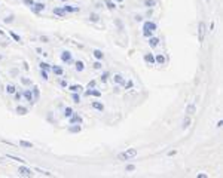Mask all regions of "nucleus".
Instances as JSON below:
<instances>
[{"label":"nucleus","mask_w":223,"mask_h":178,"mask_svg":"<svg viewBox=\"0 0 223 178\" xmlns=\"http://www.w3.org/2000/svg\"><path fill=\"white\" fill-rule=\"evenodd\" d=\"M137 154H138V150L137 149H128V150H125L124 153L118 154V159L119 160H129V159L135 157Z\"/></svg>","instance_id":"nucleus-1"},{"label":"nucleus","mask_w":223,"mask_h":178,"mask_svg":"<svg viewBox=\"0 0 223 178\" xmlns=\"http://www.w3.org/2000/svg\"><path fill=\"white\" fill-rule=\"evenodd\" d=\"M205 31H207V28H205V22L204 21H201L198 24V40L202 43L204 42V37H205Z\"/></svg>","instance_id":"nucleus-2"},{"label":"nucleus","mask_w":223,"mask_h":178,"mask_svg":"<svg viewBox=\"0 0 223 178\" xmlns=\"http://www.w3.org/2000/svg\"><path fill=\"white\" fill-rule=\"evenodd\" d=\"M61 61L66 62V64H71V62H73L71 54L69 52V50H62V52H61Z\"/></svg>","instance_id":"nucleus-3"},{"label":"nucleus","mask_w":223,"mask_h":178,"mask_svg":"<svg viewBox=\"0 0 223 178\" xmlns=\"http://www.w3.org/2000/svg\"><path fill=\"white\" fill-rule=\"evenodd\" d=\"M156 30V24L152 21H146L143 24V31H155Z\"/></svg>","instance_id":"nucleus-4"},{"label":"nucleus","mask_w":223,"mask_h":178,"mask_svg":"<svg viewBox=\"0 0 223 178\" xmlns=\"http://www.w3.org/2000/svg\"><path fill=\"white\" fill-rule=\"evenodd\" d=\"M67 131L70 134H79L82 131V126H80V123H71V126H69Z\"/></svg>","instance_id":"nucleus-5"},{"label":"nucleus","mask_w":223,"mask_h":178,"mask_svg":"<svg viewBox=\"0 0 223 178\" xmlns=\"http://www.w3.org/2000/svg\"><path fill=\"white\" fill-rule=\"evenodd\" d=\"M18 172H20V175H24V177H31V169L25 168V166H20Z\"/></svg>","instance_id":"nucleus-6"},{"label":"nucleus","mask_w":223,"mask_h":178,"mask_svg":"<svg viewBox=\"0 0 223 178\" xmlns=\"http://www.w3.org/2000/svg\"><path fill=\"white\" fill-rule=\"evenodd\" d=\"M85 95H86V96L92 95V96H97V98H100V96H101V92H100V91H97V89H94V88H92V89H88V91L85 92Z\"/></svg>","instance_id":"nucleus-7"},{"label":"nucleus","mask_w":223,"mask_h":178,"mask_svg":"<svg viewBox=\"0 0 223 178\" xmlns=\"http://www.w3.org/2000/svg\"><path fill=\"white\" fill-rule=\"evenodd\" d=\"M186 113H187L189 116L195 114V113H196V105H195V104H187V105H186Z\"/></svg>","instance_id":"nucleus-8"},{"label":"nucleus","mask_w":223,"mask_h":178,"mask_svg":"<svg viewBox=\"0 0 223 178\" xmlns=\"http://www.w3.org/2000/svg\"><path fill=\"white\" fill-rule=\"evenodd\" d=\"M22 96H24V98H25V99H27V101H28V103H31V104H33V103H34L33 94H31V91H30V89H27V91H24V94H22Z\"/></svg>","instance_id":"nucleus-9"},{"label":"nucleus","mask_w":223,"mask_h":178,"mask_svg":"<svg viewBox=\"0 0 223 178\" xmlns=\"http://www.w3.org/2000/svg\"><path fill=\"white\" fill-rule=\"evenodd\" d=\"M71 123H82V117L79 116L77 113H73L70 117V125Z\"/></svg>","instance_id":"nucleus-10"},{"label":"nucleus","mask_w":223,"mask_h":178,"mask_svg":"<svg viewBox=\"0 0 223 178\" xmlns=\"http://www.w3.org/2000/svg\"><path fill=\"white\" fill-rule=\"evenodd\" d=\"M74 68H76L77 73H82V71L85 70V64H83V61H76L74 62Z\"/></svg>","instance_id":"nucleus-11"},{"label":"nucleus","mask_w":223,"mask_h":178,"mask_svg":"<svg viewBox=\"0 0 223 178\" xmlns=\"http://www.w3.org/2000/svg\"><path fill=\"white\" fill-rule=\"evenodd\" d=\"M113 82H115L116 85H124V83H125L124 76H122V74H115V76H113Z\"/></svg>","instance_id":"nucleus-12"},{"label":"nucleus","mask_w":223,"mask_h":178,"mask_svg":"<svg viewBox=\"0 0 223 178\" xmlns=\"http://www.w3.org/2000/svg\"><path fill=\"white\" fill-rule=\"evenodd\" d=\"M144 61L147 62L149 65L155 64V57H153V54H144Z\"/></svg>","instance_id":"nucleus-13"},{"label":"nucleus","mask_w":223,"mask_h":178,"mask_svg":"<svg viewBox=\"0 0 223 178\" xmlns=\"http://www.w3.org/2000/svg\"><path fill=\"white\" fill-rule=\"evenodd\" d=\"M91 107L94 108V110H98V111H103L104 110V105L100 103V101H94V103L91 104Z\"/></svg>","instance_id":"nucleus-14"},{"label":"nucleus","mask_w":223,"mask_h":178,"mask_svg":"<svg viewBox=\"0 0 223 178\" xmlns=\"http://www.w3.org/2000/svg\"><path fill=\"white\" fill-rule=\"evenodd\" d=\"M149 45H150V48H156L158 45H159V39L158 37H149Z\"/></svg>","instance_id":"nucleus-15"},{"label":"nucleus","mask_w":223,"mask_h":178,"mask_svg":"<svg viewBox=\"0 0 223 178\" xmlns=\"http://www.w3.org/2000/svg\"><path fill=\"white\" fill-rule=\"evenodd\" d=\"M62 9H64V12H66V13H67V12H79V8H77V6H69V4H66Z\"/></svg>","instance_id":"nucleus-16"},{"label":"nucleus","mask_w":223,"mask_h":178,"mask_svg":"<svg viewBox=\"0 0 223 178\" xmlns=\"http://www.w3.org/2000/svg\"><path fill=\"white\" fill-rule=\"evenodd\" d=\"M17 113H18V114H21V116H25V114L28 113V110H27L24 105H18V107H17Z\"/></svg>","instance_id":"nucleus-17"},{"label":"nucleus","mask_w":223,"mask_h":178,"mask_svg":"<svg viewBox=\"0 0 223 178\" xmlns=\"http://www.w3.org/2000/svg\"><path fill=\"white\" fill-rule=\"evenodd\" d=\"M31 94H33L34 101H37V99H39V96H40V91H39V88H37V86H33V91H31Z\"/></svg>","instance_id":"nucleus-18"},{"label":"nucleus","mask_w":223,"mask_h":178,"mask_svg":"<svg viewBox=\"0 0 223 178\" xmlns=\"http://www.w3.org/2000/svg\"><path fill=\"white\" fill-rule=\"evenodd\" d=\"M144 6L149 9H152L156 6V0H144Z\"/></svg>","instance_id":"nucleus-19"},{"label":"nucleus","mask_w":223,"mask_h":178,"mask_svg":"<svg viewBox=\"0 0 223 178\" xmlns=\"http://www.w3.org/2000/svg\"><path fill=\"white\" fill-rule=\"evenodd\" d=\"M51 70L54 71V73H55L57 76H62V73H64V71H62V68H61V67H58V65L51 67Z\"/></svg>","instance_id":"nucleus-20"},{"label":"nucleus","mask_w":223,"mask_h":178,"mask_svg":"<svg viewBox=\"0 0 223 178\" xmlns=\"http://www.w3.org/2000/svg\"><path fill=\"white\" fill-rule=\"evenodd\" d=\"M94 57L97 59H98V61H101V59H103V57H104V54H103V50H100V49H95L94 50Z\"/></svg>","instance_id":"nucleus-21"},{"label":"nucleus","mask_w":223,"mask_h":178,"mask_svg":"<svg viewBox=\"0 0 223 178\" xmlns=\"http://www.w3.org/2000/svg\"><path fill=\"white\" fill-rule=\"evenodd\" d=\"M155 62H158V64H164V62H165V57H164V55L162 54H159V55H156V57H155Z\"/></svg>","instance_id":"nucleus-22"},{"label":"nucleus","mask_w":223,"mask_h":178,"mask_svg":"<svg viewBox=\"0 0 223 178\" xmlns=\"http://www.w3.org/2000/svg\"><path fill=\"white\" fill-rule=\"evenodd\" d=\"M54 13L55 15H58V17H64V15H66V12H64V9L62 8H54Z\"/></svg>","instance_id":"nucleus-23"},{"label":"nucleus","mask_w":223,"mask_h":178,"mask_svg":"<svg viewBox=\"0 0 223 178\" xmlns=\"http://www.w3.org/2000/svg\"><path fill=\"white\" fill-rule=\"evenodd\" d=\"M89 21H91V22H98V21H100V15H98V13H95V12H92L91 15H89Z\"/></svg>","instance_id":"nucleus-24"},{"label":"nucleus","mask_w":223,"mask_h":178,"mask_svg":"<svg viewBox=\"0 0 223 178\" xmlns=\"http://www.w3.org/2000/svg\"><path fill=\"white\" fill-rule=\"evenodd\" d=\"M83 88L80 86V85H71L70 88H69V91H71V92H80Z\"/></svg>","instance_id":"nucleus-25"},{"label":"nucleus","mask_w":223,"mask_h":178,"mask_svg":"<svg viewBox=\"0 0 223 178\" xmlns=\"http://www.w3.org/2000/svg\"><path fill=\"white\" fill-rule=\"evenodd\" d=\"M20 145H21V147H25V149H33V144L28 143V141H24V140L20 141Z\"/></svg>","instance_id":"nucleus-26"},{"label":"nucleus","mask_w":223,"mask_h":178,"mask_svg":"<svg viewBox=\"0 0 223 178\" xmlns=\"http://www.w3.org/2000/svg\"><path fill=\"white\" fill-rule=\"evenodd\" d=\"M73 108H71V107H66V110H64V116H66V117H69V119H70V117H71V114H73Z\"/></svg>","instance_id":"nucleus-27"},{"label":"nucleus","mask_w":223,"mask_h":178,"mask_svg":"<svg viewBox=\"0 0 223 178\" xmlns=\"http://www.w3.org/2000/svg\"><path fill=\"white\" fill-rule=\"evenodd\" d=\"M71 98H73V101H74L76 104L80 103V95H79L77 92H73V94H71Z\"/></svg>","instance_id":"nucleus-28"},{"label":"nucleus","mask_w":223,"mask_h":178,"mask_svg":"<svg viewBox=\"0 0 223 178\" xmlns=\"http://www.w3.org/2000/svg\"><path fill=\"white\" fill-rule=\"evenodd\" d=\"M190 126V117H185V120H183V125H182V128L186 129V128H189Z\"/></svg>","instance_id":"nucleus-29"},{"label":"nucleus","mask_w":223,"mask_h":178,"mask_svg":"<svg viewBox=\"0 0 223 178\" xmlns=\"http://www.w3.org/2000/svg\"><path fill=\"white\" fill-rule=\"evenodd\" d=\"M39 65H40V70H45V71H48L51 68V65L48 64V62H40Z\"/></svg>","instance_id":"nucleus-30"},{"label":"nucleus","mask_w":223,"mask_h":178,"mask_svg":"<svg viewBox=\"0 0 223 178\" xmlns=\"http://www.w3.org/2000/svg\"><path fill=\"white\" fill-rule=\"evenodd\" d=\"M109 76H110V73H109V71H104L103 74H101V82L106 83V82H107V79H109Z\"/></svg>","instance_id":"nucleus-31"},{"label":"nucleus","mask_w":223,"mask_h":178,"mask_svg":"<svg viewBox=\"0 0 223 178\" xmlns=\"http://www.w3.org/2000/svg\"><path fill=\"white\" fill-rule=\"evenodd\" d=\"M15 91H17V89H15L13 85H8V86H6V92H8V94H15Z\"/></svg>","instance_id":"nucleus-32"},{"label":"nucleus","mask_w":223,"mask_h":178,"mask_svg":"<svg viewBox=\"0 0 223 178\" xmlns=\"http://www.w3.org/2000/svg\"><path fill=\"white\" fill-rule=\"evenodd\" d=\"M9 34H11V37H12L15 42H21V37L18 36L17 33H13V31H9Z\"/></svg>","instance_id":"nucleus-33"},{"label":"nucleus","mask_w":223,"mask_h":178,"mask_svg":"<svg viewBox=\"0 0 223 178\" xmlns=\"http://www.w3.org/2000/svg\"><path fill=\"white\" fill-rule=\"evenodd\" d=\"M106 6H107V8L110 9V11H113V9L116 8V6H115V3H113L112 0H106Z\"/></svg>","instance_id":"nucleus-34"},{"label":"nucleus","mask_w":223,"mask_h":178,"mask_svg":"<svg viewBox=\"0 0 223 178\" xmlns=\"http://www.w3.org/2000/svg\"><path fill=\"white\" fill-rule=\"evenodd\" d=\"M21 83H22V85H25V86H28V85H31V80L27 79V77H21Z\"/></svg>","instance_id":"nucleus-35"},{"label":"nucleus","mask_w":223,"mask_h":178,"mask_svg":"<svg viewBox=\"0 0 223 178\" xmlns=\"http://www.w3.org/2000/svg\"><path fill=\"white\" fill-rule=\"evenodd\" d=\"M115 24L118 25V28H119L120 31L124 30V24H122V21H120V19H115Z\"/></svg>","instance_id":"nucleus-36"},{"label":"nucleus","mask_w":223,"mask_h":178,"mask_svg":"<svg viewBox=\"0 0 223 178\" xmlns=\"http://www.w3.org/2000/svg\"><path fill=\"white\" fill-rule=\"evenodd\" d=\"M3 21H4V24H11V22L13 21V15H9V17H6Z\"/></svg>","instance_id":"nucleus-37"},{"label":"nucleus","mask_w":223,"mask_h":178,"mask_svg":"<svg viewBox=\"0 0 223 178\" xmlns=\"http://www.w3.org/2000/svg\"><path fill=\"white\" fill-rule=\"evenodd\" d=\"M92 67H94L95 70H100V68H101V67H103V65H101V62H100L98 59H97V61L94 62V65H92Z\"/></svg>","instance_id":"nucleus-38"},{"label":"nucleus","mask_w":223,"mask_h":178,"mask_svg":"<svg viewBox=\"0 0 223 178\" xmlns=\"http://www.w3.org/2000/svg\"><path fill=\"white\" fill-rule=\"evenodd\" d=\"M40 76H42V79H43V80H48V73H46L45 70L40 71Z\"/></svg>","instance_id":"nucleus-39"},{"label":"nucleus","mask_w":223,"mask_h":178,"mask_svg":"<svg viewBox=\"0 0 223 178\" xmlns=\"http://www.w3.org/2000/svg\"><path fill=\"white\" fill-rule=\"evenodd\" d=\"M8 157H9V159H13V160H17V162H24V160H22L21 157H17V156H12V154H9Z\"/></svg>","instance_id":"nucleus-40"},{"label":"nucleus","mask_w":223,"mask_h":178,"mask_svg":"<svg viewBox=\"0 0 223 178\" xmlns=\"http://www.w3.org/2000/svg\"><path fill=\"white\" fill-rule=\"evenodd\" d=\"M22 2H24L27 6H33V4H34V0H22Z\"/></svg>","instance_id":"nucleus-41"},{"label":"nucleus","mask_w":223,"mask_h":178,"mask_svg":"<svg viewBox=\"0 0 223 178\" xmlns=\"http://www.w3.org/2000/svg\"><path fill=\"white\" fill-rule=\"evenodd\" d=\"M152 34H153V31H143V36H144V37H152Z\"/></svg>","instance_id":"nucleus-42"},{"label":"nucleus","mask_w":223,"mask_h":178,"mask_svg":"<svg viewBox=\"0 0 223 178\" xmlns=\"http://www.w3.org/2000/svg\"><path fill=\"white\" fill-rule=\"evenodd\" d=\"M92 88H95V80H91L88 83V89H92Z\"/></svg>","instance_id":"nucleus-43"},{"label":"nucleus","mask_w":223,"mask_h":178,"mask_svg":"<svg viewBox=\"0 0 223 178\" xmlns=\"http://www.w3.org/2000/svg\"><path fill=\"white\" fill-rule=\"evenodd\" d=\"M134 169H135V166L134 165H127V171H128V172H132Z\"/></svg>","instance_id":"nucleus-44"},{"label":"nucleus","mask_w":223,"mask_h":178,"mask_svg":"<svg viewBox=\"0 0 223 178\" xmlns=\"http://www.w3.org/2000/svg\"><path fill=\"white\" fill-rule=\"evenodd\" d=\"M21 96H22V94H21V92H17V91H15V99H17V101H20Z\"/></svg>","instance_id":"nucleus-45"},{"label":"nucleus","mask_w":223,"mask_h":178,"mask_svg":"<svg viewBox=\"0 0 223 178\" xmlns=\"http://www.w3.org/2000/svg\"><path fill=\"white\" fill-rule=\"evenodd\" d=\"M132 88V80H128V83L125 85V89H131Z\"/></svg>","instance_id":"nucleus-46"},{"label":"nucleus","mask_w":223,"mask_h":178,"mask_svg":"<svg viewBox=\"0 0 223 178\" xmlns=\"http://www.w3.org/2000/svg\"><path fill=\"white\" fill-rule=\"evenodd\" d=\"M60 85H61V88H67V82H66V80H61Z\"/></svg>","instance_id":"nucleus-47"},{"label":"nucleus","mask_w":223,"mask_h":178,"mask_svg":"<svg viewBox=\"0 0 223 178\" xmlns=\"http://www.w3.org/2000/svg\"><path fill=\"white\" fill-rule=\"evenodd\" d=\"M40 40L43 42V43H46V42H48V37H45V36H42V37H40Z\"/></svg>","instance_id":"nucleus-48"},{"label":"nucleus","mask_w":223,"mask_h":178,"mask_svg":"<svg viewBox=\"0 0 223 178\" xmlns=\"http://www.w3.org/2000/svg\"><path fill=\"white\" fill-rule=\"evenodd\" d=\"M135 21H138V22H141V21H143V18H141L140 15H137V17H135Z\"/></svg>","instance_id":"nucleus-49"},{"label":"nucleus","mask_w":223,"mask_h":178,"mask_svg":"<svg viewBox=\"0 0 223 178\" xmlns=\"http://www.w3.org/2000/svg\"><path fill=\"white\" fill-rule=\"evenodd\" d=\"M176 153H177L176 150H171V151H169V153H168V156H174V154H176Z\"/></svg>","instance_id":"nucleus-50"},{"label":"nucleus","mask_w":223,"mask_h":178,"mask_svg":"<svg viewBox=\"0 0 223 178\" xmlns=\"http://www.w3.org/2000/svg\"><path fill=\"white\" fill-rule=\"evenodd\" d=\"M222 125H223V120H219V122H217V125H216V126H217V128H220Z\"/></svg>","instance_id":"nucleus-51"},{"label":"nucleus","mask_w":223,"mask_h":178,"mask_svg":"<svg viewBox=\"0 0 223 178\" xmlns=\"http://www.w3.org/2000/svg\"><path fill=\"white\" fill-rule=\"evenodd\" d=\"M36 52H37V54H43V50H42L40 48H36Z\"/></svg>","instance_id":"nucleus-52"},{"label":"nucleus","mask_w":223,"mask_h":178,"mask_svg":"<svg viewBox=\"0 0 223 178\" xmlns=\"http://www.w3.org/2000/svg\"><path fill=\"white\" fill-rule=\"evenodd\" d=\"M198 178H207L205 174H198Z\"/></svg>","instance_id":"nucleus-53"},{"label":"nucleus","mask_w":223,"mask_h":178,"mask_svg":"<svg viewBox=\"0 0 223 178\" xmlns=\"http://www.w3.org/2000/svg\"><path fill=\"white\" fill-rule=\"evenodd\" d=\"M0 36H4V33L2 31V30H0Z\"/></svg>","instance_id":"nucleus-54"},{"label":"nucleus","mask_w":223,"mask_h":178,"mask_svg":"<svg viewBox=\"0 0 223 178\" xmlns=\"http://www.w3.org/2000/svg\"><path fill=\"white\" fill-rule=\"evenodd\" d=\"M118 2H119V3H120V2H122V0H118Z\"/></svg>","instance_id":"nucleus-55"},{"label":"nucleus","mask_w":223,"mask_h":178,"mask_svg":"<svg viewBox=\"0 0 223 178\" xmlns=\"http://www.w3.org/2000/svg\"><path fill=\"white\" fill-rule=\"evenodd\" d=\"M61 2H67V0H61Z\"/></svg>","instance_id":"nucleus-56"},{"label":"nucleus","mask_w":223,"mask_h":178,"mask_svg":"<svg viewBox=\"0 0 223 178\" xmlns=\"http://www.w3.org/2000/svg\"><path fill=\"white\" fill-rule=\"evenodd\" d=\"M0 59H2V55H0Z\"/></svg>","instance_id":"nucleus-57"},{"label":"nucleus","mask_w":223,"mask_h":178,"mask_svg":"<svg viewBox=\"0 0 223 178\" xmlns=\"http://www.w3.org/2000/svg\"><path fill=\"white\" fill-rule=\"evenodd\" d=\"M205 2H210V0H205Z\"/></svg>","instance_id":"nucleus-58"}]
</instances>
